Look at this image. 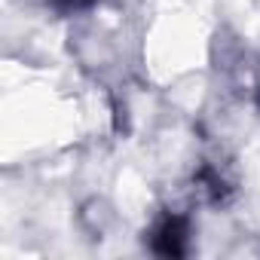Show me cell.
<instances>
[{"mask_svg":"<svg viewBox=\"0 0 260 260\" xmlns=\"http://www.w3.org/2000/svg\"><path fill=\"white\" fill-rule=\"evenodd\" d=\"M156 248H159L162 254H172V257L184 254V223H181V220H169V223L162 226L159 239H156Z\"/></svg>","mask_w":260,"mask_h":260,"instance_id":"6da1fadb","label":"cell"},{"mask_svg":"<svg viewBox=\"0 0 260 260\" xmlns=\"http://www.w3.org/2000/svg\"><path fill=\"white\" fill-rule=\"evenodd\" d=\"M257 104H260V95H257Z\"/></svg>","mask_w":260,"mask_h":260,"instance_id":"7a4b0ae2","label":"cell"}]
</instances>
